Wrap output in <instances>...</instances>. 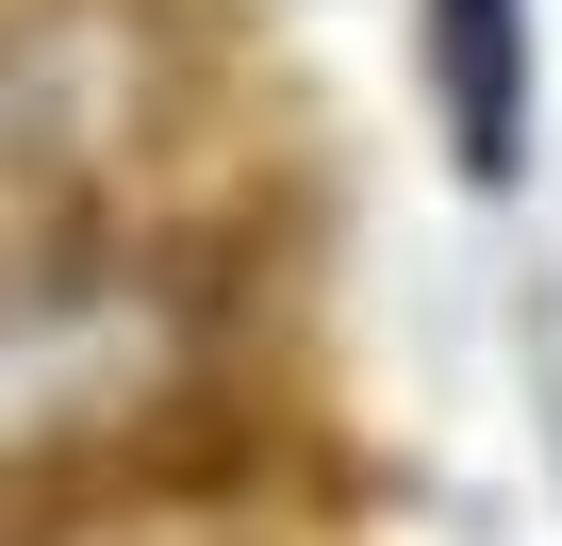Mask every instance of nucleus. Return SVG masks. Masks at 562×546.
Returning <instances> with one entry per match:
<instances>
[{
	"mask_svg": "<svg viewBox=\"0 0 562 546\" xmlns=\"http://www.w3.org/2000/svg\"><path fill=\"white\" fill-rule=\"evenodd\" d=\"M430 100L480 199L529 182V0H430Z\"/></svg>",
	"mask_w": 562,
	"mask_h": 546,
	"instance_id": "obj_1",
	"label": "nucleus"
}]
</instances>
